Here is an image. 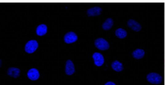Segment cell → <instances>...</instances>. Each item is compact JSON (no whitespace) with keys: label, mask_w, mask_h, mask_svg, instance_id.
I'll return each mask as SVG.
<instances>
[{"label":"cell","mask_w":165,"mask_h":85,"mask_svg":"<svg viewBox=\"0 0 165 85\" xmlns=\"http://www.w3.org/2000/svg\"><path fill=\"white\" fill-rule=\"evenodd\" d=\"M147 80H148V82L151 83L153 84H159L162 82L163 78L159 74L151 72V73H149L147 75Z\"/></svg>","instance_id":"6da1fadb"},{"label":"cell","mask_w":165,"mask_h":85,"mask_svg":"<svg viewBox=\"0 0 165 85\" xmlns=\"http://www.w3.org/2000/svg\"><path fill=\"white\" fill-rule=\"evenodd\" d=\"M94 45L100 50H107L110 48V44L104 38H97L94 41Z\"/></svg>","instance_id":"7a4b0ae2"},{"label":"cell","mask_w":165,"mask_h":85,"mask_svg":"<svg viewBox=\"0 0 165 85\" xmlns=\"http://www.w3.org/2000/svg\"><path fill=\"white\" fill-rule=\"evenodd\" d=\"M38 48V43L37 41H35V40H32V41H28V43L25 45V51L28 53H33L35 51L37 50V49Z\"/></svg>","instance_id":"3957f363"},{"label":"cell","mask_w":165,"mask_h":85,"mask_svg":"<svg viewBox=\"0 0 165 85\" xmlns=\"http://www.w3.org/2000/svg\"><path fill=\"white\" fill-rule=\"evenodd\" d=\"M78 40V36H77L76 33L73 31H69L67 33H65V36H64V41L65 43H75V41Z\"/></svg>","instance_id":"277c9868"},{"label":"cell","mask_w":165,"mask_h":85,"mask_svg":"<svg viewBox=\"0 0 165 85\" xmlns=\"http://www.w3.org/2000/svg\"><path fill=\"white\" fill-rule=\"evenodd\" d=\"M95 65L97 66H101L104 63V58L103 55L100 52H94L92 56Z\"/></svg>","instance_id":"5b68a950"},{"label":"cell","mask_w":165,"mask_h":85,"mask_svg":"<svg viewBox=\"0 0 165 85\" xmlns=\"http://www.w3.org/2000/svg\"><path fill=\"white\" fill-rule=\"evenodd\" d=\"M127 25L128 26H129V28L132 29V30H134V31L139 32L140 31L141 29H142V25H141L138 21L133 20V19H129L127 22Z\"/></svg>","instance_id":"8992f818"},{"label":"cell","mask_w":165,"mask_h":85,"mask_svg":"<svg viewBox=\"0 0 165 85\" xmlns=\"http://www.w3.org/2000/svg\"><path fill=\"white\" fill-rule=\"evenodd\" d=\"M101 12H102L101 8L95 6V7H92V8H90L89 9H88L87 14H88V16H89V17L98 16L101 14Z\"/></svg>","instance_id":"52a82bcc"},{"label":"cell","mask_w":165,"mask_h":85,"mask_svg":"<svg viewBox=\"0 0 165 85\" xmlns=\"http://www.w3.org/2000/svg\"><path fill=\"white\" fill-rule=\"evenodd\" d=\"M28 77L31 81H36L40 78L39 71L36 68H30L28 72Z\"/></svg>","instance_id":"ba28073f"},{"label":"cell","mask_w":165,"mask_h":85,"mask_svg":"<svg viewBox=\"0 0 165 85\" xmlns=\"http://www.w3.org/2000/svg\"><path fill=\"white\" fill-rule=\"evenodd\" d=\"M75 72V66L73 62L70 59L67 60L65 63V74L68 75H73Z\"/></svg>","instance_id":"9c48e42d"},{"label":"cell","mask_w":165,"mask_h":85,"mask_svg":"<svg viewBox=\"0 0 165 85\" xmlns=\"http://www.w3.org/2000/svg\"><path fill=\"white\" fill-rule=\"evenodd\" d=\"M7 74L9 76L17 78H18L19 75H20V69L18 68H14V67H12V68H9V69H8Z\"/></svg>","instance_id":"30bf717a"},{"label":"cell","mask_w":165,"mask_h":85,"mask_svg":"<svg viewBox=\"0 0 165 85\" xmlns=\"http://www.w3.org/2000/svg\"><path fill=\"white\" fill-rule=\"evenodd\" d=\"M46 32H47V27L44 24L38 25L36 29V33L38 36H44L46 34Z\"/></svg>","instance_id":"8fae6325"},{"label":"cell","mask_w":165,"mask_h":85,"mask_svg":"<svg viewBox=\"0 0 165 85\" xmlns=\"http://www.w3.org/2000/svg\"><path fill=\"white\" fill-rule=\"evenodd\" d=\"M111 67H112V68L114 70V71H116L117 72L122 71L123 70V64H122L121 62H120L119 61H117V60H116V61H114V62H112Z\"/></svg>","instance_id":"7c38bea8"},{"label":"cell","mask_w":165,"mask_h":85,"mask_svg":"<svg viewBox=\"0 0 165 85\" xmlns=\"http://www.w3.org/2000/svg\"><path fill=\"white\" fill-rule=\"evenodd\" d=\"M145 56V51L144 49H137L132 52V56H133L136 59H142Z\"/></svg>","instance_id":"4fadbf2b"},{"label":"cell","mask_w":165,"mask_h":85,"mask_svg":"<svg viewBox=\"0 0 165 85\" xmlns=\"http://www.w3.org/2000/svg\"><path fill=\"white\" fill-rule=\"evenodd\" d=\"M113 25V20L112 18H110V17H109V18H107V20L104 22L103 25H102V28H103L104 30H108L112 28Z\"/></svg>","instance_id":"5bb4252c"},{"label":"cell","mask_w":165,"mask_h":85,"mask_svg":"<svg viewBox=\"0 0 165 85\" xmlns=\"http://www.w3.org/2000/svg\"><path fill=\"white\" fill-rule=\"evenodd\" d=\"M115 35L117 37L120 39H123L127 36V32L123 28H118L117 30L115 31Z\"/></svg>","instance_id":"9a60e30c"},{"label":"cell","mask_w":165,"mask_h":85,"mask_svg":"<svg viewBox=\"0 0 165 85\" xmlns=\"http://www.w3.org/2000/svg\"><path fill=\"white\" fill-rule=\"evenodd\" d=\"M104 85H116V84H115L113 82H112V81H109V82L106 83Z\"/></svg>","instance_id":"2e32d148"}]
</instances>
